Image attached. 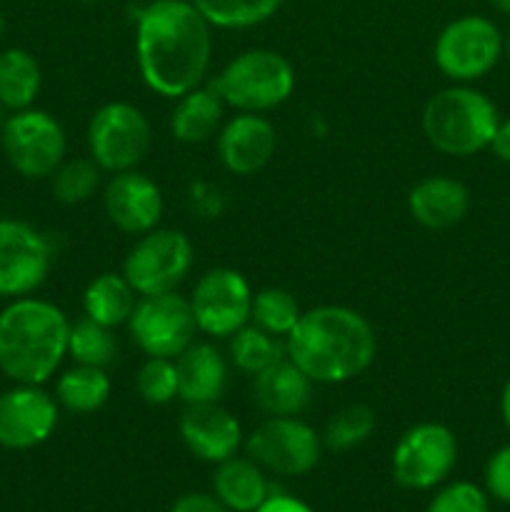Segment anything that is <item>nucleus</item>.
Returning a JSON list of instances; mask_svg holds the SVG:
<instances>
[{
	"label": "nucleus",
	"instance_id": "obj_19",
	"mask_svg": "<svg viewBox=\"0 0 510 512\" xmlns=\"http://www.w3.org/2000/svg\"><path fill=\"white\" fill-rule=\"evenodd\" d=\"M470 210V190L450 175H428L408 193V213L428 230H448L463 223Z\"/></svg>",
	"mask_w": 510,
	"mask_h": 512
},
{
	"label": "nucleus",
	"instance_id": "obj_4",
	"mask_svg": "<svg viewBox=\"0 0 510 512\" xmlns=\"http://www.w3.org/2000/svg\"><path fill=\"white\" fill-rule=\"evenodd\" d=\"M500 123L498 108L483 90L453 83L430 95L423 108V135L438 153L470 158L488 150Z\"/></svg>",
	"mask_w": 510,
	"mask_h": 512
},
{
	"label": "nucleus",
	"instance_id": "obj_45",
	"mask_svg": "<svg viewBox=\"0 0 510 512\" xmlns=\"http://www.w3.org/2000/svg\"><path fill=\"white\" fill-rule=\"evenodd\" d=\"M145 3H153V0H145Z\"/></svg>",
	"mask_w": 510,
	"mask_h": 512
},
{
	"label": "nucleus",
	"instance_id": "obj_31",
	"mask_svg": "<svg viewBox=\"0 0 510 512\" xmlns=\"http://www.w3.org/2000/svg\"><path fill=\"white\" fill-rule=\"evenodd\" d=\"M303 315V308L295 300V295L285 288H263L253 295V310H250V323L275 338L285 340L295 323Z\"/></svg>",
	"mask_w": 510,
	"mask_h": 512
},
{
	"label": "nucleus",
	"instance_id": "obj_8",
	"mask_svg": "<svg viewBox=\"0 0 510 512\" xmlns=\"http://www.w3.org/2000/svg\"><path fill=\"white\" fill-rule=\"evenodd\" d=\"M0 150L25 180H48L68 155V135L53 113L33 105L10 113L0 133Z\"/></svg>",
	"mask_w": 510,
	"mask_h": 512
},
{
	"label": "nucleus",
	"instance_id": "obj_27",
	"mask_svg": "<svg viewBox=\"0 0 510 512\" xmlns=\"http://www.w3.org/2000/svg\"><path fill=\"white\" fill-rule=\"evenodd\" d=\"M68 358L75 365L108 370L118 360V340H115L113 328H105L85 315L70 323Z\"/></svg>",
	"mask_w": 510,
	"mask_h": 512
},
{
	"label": "nucleus",
	"instance_id": "obj_24",
	"mask_svg": "<svg viewBox=\"0 0 510 512\" xmlns=\"http://www.w3.org/2000/svg\"><path fill=\"white\" fill-rule=\"evenodd\" d=\"M135 303H138V293L123 273H100L85 285L83 315L115 330L120 325H128Z\"/></svg>",
	"mask_w": 510,
	"mask_h": 512
},
{
	"label": "nucleus",
	"instance_id": "obj_10",
	"mask_svg": "<svg viewBox=\"0 0 510 512\" xmlns=\"http://www.w3.org/2000/svg\"><path fill=\"white\" fill-rule=\"evenodd\" d=\"M458 463V440L443 423H418L405 430L390 455V470L400 488L433 490L443 485Z\"/></svg>",
	"mask_w": 510,
	"mask_h": 512
},
{
	"label": "nucleus",
	"instance_id": "obj_40",
	"mask_svg": "<svg viewBox=\"0 0 510 512\" xmlns=\"http://www.w3.org/2000/svg\"><path fill=\"white\" fill-rule=\"evenodd\" d=\"M490 5H493L498 13L508 15V18H510V0H490Z\"/></svg>",
	"mask_w": 510,
	"mask_h": 512
},
{
	"label": "nucleus",
	"instance_id": "obj_9",
	"mask_svg": "<svg viewBox=\"0 0 510 512\" xmlns=\"http://www.w3.org/2000/svg\"><path fill=\"white\" fill-rule=\"evenodd\" d=\"M505 40L485 15H460L438 33L433 45L435 68L453 83L470 85L498 65Z\"/></svg>",
	"mask_w": 510,
	"mask_h": 512
},
{
	"label": "nucleus",
	"instance_id": "obj_5",
	"mask_svg": "<svg viewBox=\"0 0 510 512\" xmlns=\"http://www.w3.org/2000/svg\"><path fill=\"white\" fill-rule=\"evenodd\" d=\"M295 83V68L283 53L250 48L228 60L208 85L220 95L225 108L265 115L293 98Z\"/></svg>",
	"mask_w": 510,
	"mask_h": 512
},
{
	"label": "nucleus",
	"instance_id": "obj_1",
	"mask_svg": "<svg viewBox=\"0 0 510 512\" xmlns=\"http://www.w3.org/2000/svg\"><path fill=\"white\" fill-rule=\"evenodd\" d=\"M135 65L145 88L168 100L205 83L213 25L190 0H153L135 10Z\"/></svg>",
	"mask_w": 510,
	"mask_h": 512
},
{
	"label": "nucleus",
	"instance_id": "obj_29",
	"mask_svg": "<svg viewBox=\"0 0 510 512\" xmlns=\"http://www.w3.org/2000/svg\"><path fill=\"white\" fill-rule=\"evenodd\" d=\"M375 428H378L375 410L365 403H350L328 420L320 438H323V448L330 453H350L368 443Z\"/></svg>",
	"mask_w": 510,
	"mask_h": 512
},
{
	"label": "nucleus",
	"instance_id": "obj_35",
	"mask_svg": "<svg viewBox=\"0 0 510 512\" xmlns=\"http://www.w3.org/2000/svg\"><path fill=\"white\" fill-rule=\"evenodd\" d=\"M485 493L510 505V443L495 450L485 463Z\"/></svg>",
	"mask_w": 510,
	"mask_h": 512
},
{
	"label": "nucleus",
	"instance_id": "obj_23",
	"mask_svg": "<svg viewBox=\"0 0 510 512\" xmlns=\"http://www.w3.org/2000/svg\"><path fill=\"white\" fill-rule=\"evenodd\" d=\"M213 493L230 512H255L273 493L265 470L253 458H233L215 465Z\"/></svg>",
	"mask_w": 510,
	"mask_h": 512
},
{
	"label": "nucleus",
	"instance_id": "obj_18",
	"mask_svg": "<svg viewBox=\"0 0 510 512\" xmlns=\"http://www.w3.org/2000/svg\"><path fill=\"white\" fill-rule=\"evenodd\" d=\"M178 433L188 453L210 465L238 455L240 445L245 443L240 420L220 403L185 405Z\"/></svg>",
	"mask_w": 510,
	"mask_h": 512
},
{
	"label": "nucleus",
	"instance_id": "obj_17",
	"mask_svg": "<svg viewBox=\"0 0 510 512\" xmlns=\"http://www.w3.org/2000/svg\"><path fill=\"white\" fill-rule=\"evenodd\" d=\"M215 150L220 165L228 173L248 178L268 168L278 150V133L265 115L238 113L225 120L220 133L215 135Z\"/></svg>",
	"mask_w": 510,
	"mask_h": 512
},
{
	"label": "nucleus",
	"instance_id": "obj_20",
	"mask_svg": "<svg viewBox=\"0 0 510 512\" xmlns=\"http://www.w3.org/2000/svg\"><path fill=\"white\" fill-rule=\"evenodd\" d=\"M313 388V380L288 355L253 375V400L268 418L303 415L313 403Z\"/></svg>",
	"mask_w": 510,
	"mask_h": 512
},
{
	"label": "nucleus",
	"instance_id": "obj_41",
	"mask_svg": "<svg viewBox=\"0 0 510 512\" xmlns=\"http://www.w3.org/2000/svg\"><path fill=\"white\" fill-rule=\"evenodd\" d=\"M8 118H10V110H5L3 105H0V133H3V128H5V123H8Z\"/></svg>",
	"mask_w": 510,
	"mask_h": 512
},
{
	"label": "nucleus",
	"instance_id": "obj_36",
	"mask_svg": "<svg viewBox=\"0 0 510 512\" xmlns=\"http://www.w3.org/2000/svg\"><path fill=\"white\" fill-rule=\"evenodd\" d=\"M170 512H230L215 493H185L173 503Z\"/></svg>",
	"mask_w": 510,
	"mask_h": 512
},
{
	"label": "nucleus",
	"instance_id": "obj_43",
	"mask_svg": "<svg viewBox=\"0 0 510 512\" xmlns=\"http://www.w3.org/2000/svg\"><path fill=\"white\" fill-rule=\"evenodd\" d=\"M505 55H508V60H510V35H508V40H505Z\"/></svg>",
	"mask_w": 510,
	"mask_h": 512
},
{
	"label": "nucleus",
	"instance_id": "obj_30",
	"mask_svg": "<svg viewBox=\"0 0 510 512\" xmlns=\"http://www.w3.org/2000/svg\"><path fill=\"white\" fill-rule=\"evenodd\" d=\"M280 358H285V340L280 343V338L255 328L253 323L240 328L238 333L230 338V363H233L240 373L250 375V378L263 373L265 368L278 363Z\"/></svg>",
	"mask_w": 510,
	"mask_h": 512
},
{
	"label": "nucleus",
	"instance_id": "obj_3",
	"mask_svg": "<svg viewBox=\"0 0 510 512\" xmlns=\"http://www.w3.org/2000/svg\"><path fill=\"white\" fill-rule=\"evenodd\" d=\"M70 320L38 295L5 300L0 308V375L10 383L45 385L68 358Z\"/></svg>",
	"mask_w": 510,
	"mask_h": 512
},
{
	"label": "nucleus",
	"instance_id": "obj_13",
	"mask_svg": "<svg viewBox=\"0 0 510 512\" xmlns=\"http://www.w3.org/2000/svg\"><path fill=\"white\" fill-rule=\"evenodd\" d=\"M253 288L248 278L235 268H210L195 283L190 293L198 333L210 340H230L240 328L250 323Z\"/></svg>",
	"mask_w": 510,
	"mask_h": 512
},
{
	"label": "nucleus",
	"instance_id": "obj_38",
	"mask_svg": "<svg viewBox=\"0 0 510 512\" xmlns=\"http://www.w3.org/2000/svg\"><path fill=\"white\" fill-rule=\"evenodd\" d=\"M488 150L495 155V158L503 160V163H510V120H500Z\"/></svg>",
	"mask_w": 510,
	"mask_h": 512
},
{
	"label": "nucleus",
	"instance_id": "obj_42",
	"mask_svg": "<svg viewBox=\"0 0 510 512\" xmlns=\"http://www.w3.org/2000/svg\"><path fill=\"white\" fill-rule=\"evenodd\" d=\"M3 30H5V18L3 13H0V38H3Z\"/></svg>",
	"mask_w": 510,
	"mask_h": 512
},
{
	"label": "nucleus",
	"instance_id": "obj_16",
	"mask_svg": "<svg viewBox=\"0 0 510 512\" xmlns=\"http://www.w3.org/2000/svg\"><path fill=\"white\" fill-rule=\"evenodd\" d=\"M103 208L110 225H115L120 233L140 238L158 228L163 220V190L143 170H123L110 175L103 190Z\"/></svg>",
	"mask_w": 510,
	"mask_h": 512
},
{
	"label": "nucleus",
	"instance_id": "obj_44",
	"mask_svg": "<svg viewBox=\"0 0 510 512\" xmlns=\"http://www.w3.org/2000/svg\"><path fill=\"white\" fill-rule=\"evenodd\" d=\"M75 3H103V0H75Z\"/></svg>",
	"mask_w": 510,
	"mask_h": 512
},
{
	"label": "nucleus",
	"instance_id": "obj_11",
	"mask_svg": "<svg viewBox=\"0 0 510 512\" xmlns=\"http://www.w3.org/2000/svg\"><path fill=\"white\" fill-rule=\"evenodd\" d=\"M243 445L248 458H253L265 473L283 478L313 473L323 455V438L313 425L300 420V415L265 418Z\"/></svg>",
	"mask_w": 510,
	"mask_h": 512
},
{
	"label": "nucleus",
	"instance_id": "obj_22",
	"mask_svg": "<svg viewBox=\"0 0 510 512\" xmlns=\"http://www.w3.org/2000/svg\"><path fill=\"white\" fill-rule=\"evenodd\" d=\"M225 103L210 85H198L175 100L170 113V135L183 145H203L220 133Z\"/></svg>",
	"mask_w": 510,
	"mask_h": 512
},
{
	"label": "nucleus",
	"instance_id": "obj_2",
	"mask_svg": "<svg viewBox=\"0 0 510 512\" xmlns=\"http://www.w3.org/2000/svg\"><path fill=\"white\" fill-rule=\"evenodd\" d=\"M378 353L375 328L363 313L345 305L303 310L285 338V355L315 385H343L360 378Z\"/></svg>",
	"mask_w": 510,
	"mask_h": 512
},
{
	"label": "nucleus",
	"instance_id": "obj_25",
	"mask_svg": "<svg viewBox=\"0 0 510 512\" xmlns=\"http://www.w3.org/2000/svg\"><path fill=\"white\" fill-rule=\"evenodd\" d=\"M53 395L60 410H68L73 415H90L108 405L113 395V380L105 368L73 363V368L58 375Z\"/></svg>",
	"mask_w": 510,
	"mask_h": 512
},
{
	"label": "nucleus",
	"instance_id": "obj_33",
	"mask_svg": "<svg viewBox=\"0 0 510 512\" xmlns=\"http://www.w3.org/2000/svg\"><path fill=\"white\" fill-rule=\"evenodd\" d=\"M135 390L140 400L155 408L178 400V368L173 358H145L135 375Z\"/></svg>",
	"mask_w": 510,
	"mask_h": 512
},
{
	"label": "nucleus",
	"instance_id": "obj_12",
	"mask_svg": "<svg viewBox=\"0 0 510 512\" xmlns=\"http://www.w3.org/2000/svg\"><path fill=\"white\" fill-rule=\"evenodd\" d=\"M53 240L20 218H0V298L35 295L53 270Z\"/></svg>",
	"mask_w": 510,
	"mask_h": 512
},
{
	"label": "nucleus",
	"instance_id": "obj_32",
	"mask_svg": "<svg viewBox=\"0 0 510 512\" xmlns=\"http://www.w3.org/2000/svg\"><path fill=\"white\" fill-rule=\"evenodd\" d=\"M100 173H103V170H100L90 158H65L63 163L58 165V170L48 178L53 198L63 205L88 203L100 188Z\"/></svg>",
	"mask_w": 510,
	"mask_h": 512
},
{
	"label": "nucleus",
	"instance_id": "obj_28",
	"mask_svg": "<svg viewBox=\"0 0 510 512\" xmlns=\"http://www.w3.org/2000/svg\"><path fill=\"white\" fill-rule=\"evenodd\" d=\"M213 28L245 30L273 18L285 0H190Z\"/></svg>",
	"mask_w": 510,
	"mask_h": 512
},
{
	"label": "nucleus",
	"instance_id": "obj_37",
	"mask_svg": "<svg viewBox=\"0 0 510 512\" xmlns=\"http://www.w3.org/2000/svg\"><path fill=\"white\" fill-rule=\"evenodd\" d=\"M255 512H315L308 503H303L300 498H293L288 493H270L268 500L260 505Z\"/></svg>",
	"mask_w": 510,
	"mask_h": 512
},
{
	"label": "nucleus",
	"instance_id": "obj_6",
	"mask_svg": "<svg viewBox=\"0 0 510 512\" xmlns=\"http://www.w3.org/2000/svg\"><path fill=\"white\" fill-rule=\"evenodd\" d=\"M88 158L103 173H123L138 168L153 145L150 120L138 105L125 100H110L90 115L88 130Z\"/></svg>",
	"mask_w": 510,
	"mask_h": 512
},
{
	"label": "nucleus",
	"instance_id": "obj_21",
	"mask_svg": "<svg viewBox=\"0 0 510 512\" xmlns=\"http://www.w3.org/2000/svg\"><path fill=\"white\" fill-rule=\"evenodd\" d=\"M178 368V398L185 405L220 403L228 390V360L213 343H200L183 350L175 358Z\"/></svg>",
	"mask_w": 510,
	"mask_h": 512
},
{
	"label": "nucleus",
	"instance_id": "obj_34",
	"mask_svg": "<svg viewBox=\"0 0 510 512\" xmlns=\"http://www.w3.org/2000/svg\"><path fill=\"white\" fill-rule=\"evenodd\" d=\"M425 512H490L488 493L468 480H458L435 493Z\"/></svg>",
	"mask_w": 510,
	"mask_h": 512
},
{
	"label": "nucleus",
	"instance_id": "obj_15",
	"mask_svg": "<svg viewBox=\"0 0 510 512\" xmlns=\"http://www.w3.org/2000/svg\"><path fill=\"white\" fill-rule=\"evenodd\" d=\"M60 420V405L45 385L13 383L0 393V448L33 450L50 440Z\"/></svg>",
	"mask_w": 510,
	"mask_h": 512
},
{
	"label": "nucleus",
	"instance_id": "obj_39",
	"mask_svg": "<svg viewBox=\"0 0 510 512\" xmlns=\"http://www.w3.org/2000/svg\"><path fill=\"white\" fill-rule=\"evenodd\" d=\"M500 415H503V423H505V428L510 430V378L505 380V385H503V393H500Z\"/></svg>",
	"mask_w": 510,
	"mask_h": 512
},
{
	"label": "nucleus",
	"instance_id": "obj_26",
	"mask_svg": "<svg viewBox=\"0 0 510 512\" xmlns=\"http://www.w3.org/2000/svg\"><path fill=\"white\" fill-rule=\"evenodd\" d=\"M43 88V68L25 48L0 50V105L10 113L33 108Z\"/></svg>",
	"mask_w": 510,
	"mask_h": 512
},
{
	"label": "nucleus",
	"instance_id": "obj_14",
	"mask_svg": "<svg viewBox=\"0 0 510 512\" xmlns=\"http://www.w3.org/2000/svg\"><path fill=\"white\" fill-rule=\"evenodd\" d=\"M128 333L145 358H178L195 343V325L190 300L175 290L163 295H145L135 303L128 320Z\"/></svg>",
	"mask_w": 510,
	"mask_h": 512
},
{
	"label": "nucleus",
	"instance_id": "obj_7",
	"mask_svg": "<svg viewBox=\"0 0 510 512\" xmlns=\"http://www.w3.org/2000/svg\"><path fill=\"white\" fill-rule=\"evenodd\" d=\"M195 263V250L188 235L175 228H155L140 235L123 260V270L138 298L175 293L188 278Z\"/></svg>",
	"mask_w": 510,
	"mask_h": 512
}]
</instances>
